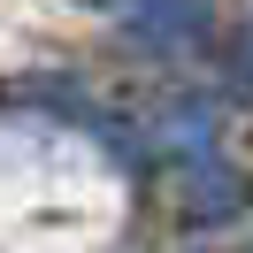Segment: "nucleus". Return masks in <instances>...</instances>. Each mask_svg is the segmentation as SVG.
<instances>
[{"label":"nucleus","mask_w":253,"mask_h":253,"mask_svg":"<svg viewBox=\"0 0 253 253\" xmlns=\"http://www.w3.org/2000/svg\"><path fill=\"white\" fill-rule=\"evenodd\" d=\"M77 8H100V16L130 23L146 46L176 54V46H200L215 31V0H77Z\"/></svg>","instance_id":"f257e3e1"},{"label":"nucleus","mask_w":253,"mask_h":253,"mask_svg":"<svg viewBox=\"0 0 253 253\" xmlns=\"http://www.w3.org/2000/svg\"><path fill=\"white\" fill-rule=\"evenodd\" d=\"M230 84H238V92H253V23L238 31V46H230Z\"/></svg>","instance_id":"7ed1b4c3"},{"label":"nucleus","mask_w":253,"mask_h":253,"mask_svg":"<svg viewBox=\"0 0 253 253\" xmlns=\"http://www.w3.org/2000/svg\"><path fill=\"white\" fill-rule=\"evenodd\" d=\"M146 154L169 161V169H200V161H215V100H200V92L161 100V108L146 115Z\"/></svg>","instance_id":"f03ea898"}]
</instances>
